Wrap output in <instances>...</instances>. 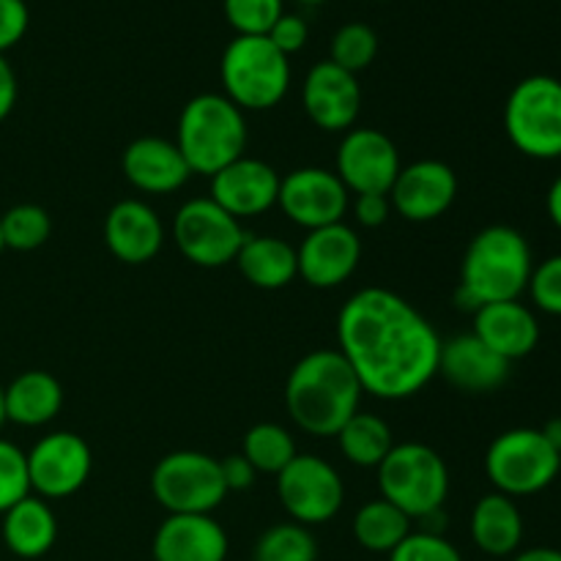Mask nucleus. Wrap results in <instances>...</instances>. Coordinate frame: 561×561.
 I'll list each match as a JSON object with an SVG mask.
<instances>
[{
	"mask_svg": "<svg viewBox=\"0 0 561 561\" xmlns=\"http://www.w3.org/2000/svg\"><path fill=\"white\" fill-rule=\"evenodd\" d=\"M337 351L367 394L405 400L438 376L442 337L411 301L373 285L356 290L340 310Z\"/></svg>",
	"mask_w": 561,
	"mask_h": 561,
	"instance_id": "obj_1",
	"label": "nucleus"
},
{
	"mask_svg": "<svg viewBox=\"0 0 561 561\" xmlns=\"http://www.w3.org/2000/svg\"><path fill=\"white\" fill-rule=\"evenodd\" d=\"M359 378L337 348L310 351L290 370L285 383V405L296 425L310 436H337L359 411Z\"/></svg>",
	"mask_w": 561,
	"mask_h": 561,
	"instance_id": "obj_2",
	"label": "nucleus"
},
{
	"mask_svg": "<svg viewBox=\"0 0 561 561\" xmlns=\"http://www.w3.org/2000/svg\"><path fill=\"white\" fill-rule=\"evenodd\" d=\"M531 247L510 225H491L471 239L460 266L455 305L474 316L482 305L515 301L529 288Z\"/></svg>",
	"mask_w": 561,
	"mask_h": 561,
	"instance_id": "obj_3",
	"label": "nucleus"
},
{
	"mask_svg": "<svg viewBox=\"0 0 561 561\" xmlns=\"http://www.w3.org/2000/svg\"><path fill=\"white\" fill-rule=\"evenodd\" d=\"M175 146L192 173L211 179L219 170L244 157V113L225 93H201L181 110Z\"/></svg>",
	"mask_w": 561,
	"mask_h": 561,
	"instance_id": "obj_4",
	"label": "nucleus"
},
{
	"mask_svg": "<svg viewBox=\"0 0 561 561\" xmlns=\"http://www.w3.org/2000/svg\"><path fill=\"white\" fill-rule=\"evenodd\" d=\"M225 96L244 110H272L290 88L288 55L279 53L266 36H236L225 47L222 64Z\"/></svg>",
	"mask_w": 561,
	"mask_h": 561,
	"instance_id": "obj_5",
	"label": "nucleus"
},
{
	"mask_svg": "<svg viewBox=\"0 0 561 561\" xmlns=\"http://www.w3.org/2000/svg\"><path fill=\"white\" fill-rule=\"evenodd\" d=\"M381 499L403 510L411 520L444 510L449 493V469L442 455L420 442L394 444L378 466Z\"/></svg>",
	"mask_w": 561,
	"mask_h": 561,
	"instance_id": "obj_6",
	"label": "nucleus"
},
{
	"mask_svg": "<svg viewBox=\"0 0 561 561\" xmlns=\"http://www.w3.org/2000/svg\"><path fill=\"white\" fill-rule=\"evenodd\" d=\"M504 129L524 157H561V80L531 75L513 88L504 104Z\"/></svg>",
	"mask_w": 561,
	"mask_h": 561,
	"instance_id": "obj_7",
	"label": "nucleus"
},
{
	"mask_svg": "<svg viewBox=\"0 0 561 561\" xmlns=\"http://www.w3.org/2000/svg\"><path fill=\"white\" fill-rule=\"evenodd\" d=\"M561 471V455L548 444L542 431L515 427L496 436L485 455V474L496 493L510 499L535 496L553 485Z\"/></svg>",
	"mask_w": 561,
	"mask_h": 561,
	"instance_id": "obj_8",
	"label": "nucleus"
},
{
	"mask_svg": "<svg viewBox=\"0 0 561 561\" xmlns=\"http://www.w3.org/2000/svg\"><path fill=\"white\" fill-rule=\"evenodd\" d=\"M151 493L170 515H211L228 496V485L219 460L181 449L153 466Z\"/></svg>",
	"mask_w": 561,
	"mask_h": 561,
	"instance_id": "obj_9",
	"label": "nucleus"
},
{
	"mask_svg": "<svg viewBox=\"0 0 561 561\" xmlns=\"http://www.w3.org/2000/svg\"><path fill=\"white\" fill-rule=\"evenodd\" d=\"M173 239L181 255L203 268H219L236 261L247 233L211 197H192L173 219Z\"/></svg>",
	"mask_w": 561,
	"mask_h": 561,
	"instance_id": "obj_10",
	"label": "nucleus"
},
{
	"mask_svg": "<svg viewBox=\"0 0 561 561\" xmlns=\"http://www.w3.org/2000/svg\"><path fill=\"white\" fill-rule=\"evenodd\" d=\"M277 496L294 524H327L345 502L343 477L318 455H296L277 474Z\"/></svg>",
	"mask_w": 561,
	"mask_h": 561,
	"instance_id": "obj_11",
	"label": "nucleus"
},
{
	"mask_svg": "<svg viewBox=\"0 0 561 561\" xmlns=\"http://www.w3.org/2000/svg\"><path fill=\"white\" fill-rule=\"evenodd\" d=\"M25 458L31 493H36L44 502L75 496L88 482L93 466L91 447L71 431H58L38 438Z\"/></svg>",
	"mask_w": 561,
	"mask_h": 561,
	"instance_id": "obj_12",
	"label": "nucleus"
},
{
	"mask_svg": "<svg viewBox=\"0 0 561 561\" xmlns=\"http://www.w3.org/2000/svg\"><path fill=\"white\" fill-rule=\"evenodd\" d=\"M348 195L351 192L334 170L299 168L279 179L277 206L299 228L318 230L343 222L348 211Z\"/></svg>",
	"mask_w": 561,
	"mask_h": 561,
	"instance_id": "obj_13",
	"label": "nucleus"
},
{
	"mask_svg": "<svg viewBox=\"0 0 561 561\" xmlns=\"http://www.w3.org/2000/svg\"><path fill=\"white\" fill-rule=\"evenodd\" d=\"M400 168L403 164H400L398 146L383 131L367 126L345 131L334 162V173L354 195H370V192L389 195Z\"/></svg>",
	"mask_w": 561,
	"mask_h": 561,
	"instance_id": "obj_14",
	"label": "nucleus"
},
{
	"mask_svg": "<svg viewBox=\"0 0 561 561\" xmlns=\"http://www.w3.org/2000/svg\"><path fill=\"white\" fill-rule=\"evenodd\" d=\"M458 197V175L447 162L438 159H420L414 164L400 168L389 203L405 222H433L453 208Z\"/></svg>",
	"mask_w": 561,
	"mask_h": 561,
	"instance_id": "obj_15",
	"label": "nucleus"
},
{
	"mask_svg": "<svg viewBox=\"0 0 561 561\" xmlns=\"http://www.w3.org/2000/svg\"><path fill=\"white\" fill-rule=\"evenodd\" d=\"M362 261V239L345 222L327 225V228L307 230L305 241L296 250L299 277L310 288H337Z\"/></svg>",
	"mask_w": 561,
	"mask_h": 561,
	"instance_id": "obj_16",
	"label": "nucleus"
},
{
	"mask_svg": "<svg viewBox=\"0 0 561 561\" xmlns=\"http://www.w3.org/2000/svg\"><path fill=\"white\" fill-rule=\"evenodd\" d=\"M301 102L318 129L345 131L359 118V80L332 60H321L307 71L305 85H301Z\"/></svg>",
	"mask_w": 561,
	"mask_h": 561,
	"instance_id": "obj_17",
	"label": "nucleus"
},
{
	"mask_svg": "<svg viewBox=\"0 0 561 561\" xmlns=\"http://www.w3.org/2000/svg\"><path fill=\"white\" fill-rule=\"evenodd\" d=\"M279 173L261 159L241 157L211 175V201L230 217H257L277 206Z\"/></svg>",
	"mask_w": 561,
	"mask_h": 561,
	"instance_id": "obj_18",
	"label": "nucleus"
},
{
	"mask_svg": "<svg viewBox=\"0 0 561 561\" xmlns=\"http://www.w3.org/2000/svg\"><path fill=\"white\" fill-rule=\"evenodd\" d=\"M438 376L466 394H491L510 378V362L493 354L474 332L442 343Z\"/></svg>",
	"mask_w": 561,
	"mask_h": 561,
	"instance_id": "obj_19",
	"label": "nucleus"
},
{
	"mask_svg": "<svg viewBox=\"0 0 561 561\" xmlns=\"http://www.w3.org/2000/svg\"><path fill=\"white\" fill-rule=\"evenodd\" d=\"M104 241L118 261L140 266L153 261L162 250L164 225L148 203L121 201L104 219Z\"/></svg>",
	"mask_w": 561,
	"mask_h": 561,
	"instance_id": "obj_20",
	"label": "nucleus"
},
{
	"mask_svg": "<svg viewBox=\"0 0 561 561\" xmlns=\"http://www.w3.org/2000/svg\"><path fill=\"white\" fill-rule=\"evenodd\" d=\"M124 175L146 195H168L190 181L192 170L179 146L164 137H137L124 151Z\"/></svg>",
	"mask_w": 561,
	"mask_h": 561,
	"instance_id": "obj_21",
	"label": "nucleus"
},
{
	"mask_svg": "<svg viewBox=\"0 0 561 561\" xmlns=\"http://www.w3.org/2000/svg\"><path fill=\"white\" fill-rule=\"evenodd\" d=\"M228 535L211 515H168L153 535V561H225Z\"/></svg>",
	"mask_w": 561,
	"mask_h": 561,
	"instance_id": "obj_22",
	"label": "nucleus"
},
{
	"mask_svg": "<svg viewBox=\"0 0 561 561\" xmlns=\"http://www.w3.org/2000/svg\"><path fill=\"white\" fill-rule=\"evenodd\" d=\"M474 334L502 359L513 365L515 359H524L540 343V323L535 312L526 305L515 301H493L482 305L474 312Z\"/></svg>",
	"mask_w": 561,
	"mask_h": 561,
	"instance_id": "obj_23",
	"label": "nucleus"
},
{
	"mask_svg": "<svg viewBox=\"0 0 561 561\" xmlns=\"http://www.w3.org/2000/svg\"><path fill=\"white\" fill-rule=\"evenodd\" d=\"M5 422L22 427H42L64 409V387L53 373L27 370L3 389Z\"/></svg>",
	"mask_w": 561,
	"mask_h": 561,
	"instance_id": "obj_24",
	"label": "nucleus"
},
{
	"mask_svg": "<svg viewBox=\"0 0 561 561\" xmlns=\"http://www.w3.org/2000/svg\"><path fill=\"white\" fill-rule=\"evenodd\" d=\"M241 277L261 290H279L299 277L296 250L277 236L247 233L239 255H236Z\"/></svg>",
	"mask_w": 561,
	"mask_h": 561,
	"instance_id": "obj_25",
	"label": "nucleus"
},
{
	"mask_svg": "<svg viewBox=\"0 0 561 561\" xmlns=\"http://www.w3.org/2000/svg\"><path fill=\"white\" fill-rule=\"evenodd\" d=\"M471 540L488 557H510L524 540V515L515 499L488 493L471 513Z\"/></svg>",
	"mask_w": 561,
	"mask_h": 561,
	"instance_id": "obj_26",
	"label": "nucleus"
},
{
	"mask_svg": "<svg viewBox=\"0 0 561 561\" xmlns=\"http://www.w3.org/2000/svg\"><path fill=\"white\" fill-rule=\"evenodd\" d=\"M55 540H58V520L44 499L25 496L3 513V542L14 557H44Z\"/></svg>",
	"mask_w": 561,
	"mask_h": 561,
	"instance_id": "obj_27",
	"label": "nucleus"
},
{
	"mask_svg": "<svg viewBox=\"0 0 561 561\" xmlns=\"http://www.w3.org/2000/svg\"><path fill=\"white\" fill-rule=\"evenodd\" d=\"M334 438L340 444V453L359 469H378L394 447L389 422L378 414H365V411H356Z\"/></svg>",
	"mask_w": 561,
	"mask_h": 561,
	"instance_id": "obj_28",
	"label": "nucleus"
},
{
	"mask_svg": "<svg viewBox=\"0 0 561 561\" xmlns=\"http://www.w3.org/2000/svg\"><path fill=\"white\" fill-rule=\"evenodd\" d=\"M411 524L414 520L403 510L389 504L387 499H376L354 515V537L365 551L392 553L411 535Z\"/></svg>",
	"mask_w": 561,
	"mask_h": 561,
	"instance_id": "obj_29",
	"label": "nucleus"
},
{
	"mask_svg": "<svg viewBox=\"0 0 561 561\" xmlns=\"http://www.w3.org/2000/svg\"><path fill=\"white\" fill-rule=\"evenodd\" d=\"M241 455L250 460L255 471L277 477L299 453H296L294 436L285 427L274 425V422H261L247 431Z\"/></svg>",
	"mask_w": 561,
	"mask_h": 561,
	"instance_id": "obj_30",
	"label": "nucleus"
},
{
	"mask_svg": "<svg viewBox=\"0 0 561 561\" xmlns=\"http://www.w3.org/2000/svg\"><path fill=\"white\" fill-rule=\"evenodd\" d=\"M255 561H318V542L301 524H277L255 542Z\"/></svg>",
	"mask_w": 561,
	"mask_h": 561,
	"instance_id": "obj_31",
	"label": "nucleus"
},
{
	"mask_svg": "<svg viewBox=\"0 0 561 561\" xmlns=\"http://www.w3.org/2000/svg\"><path fill=\"white\" fill-rule=\"evenodd\" d=\"M0 233H3L5 250L31 252L38 250L53 233L49 214L33 203H20L0 217Z\"/></svg>",
	"mask_w": 561,
	"mask_h": 561,
	"instance_id": "obj_32",
	"label": "nucleus"
},
{
	"mask_svg": "<svg viewBox=\"0 0 561 561\" xmlns=\"http://www.w3.org/2000/svg\"><path fill=\"white\" fill-rule=\"evenodd\" d=\"M378 55V36L370 25L365 22H348V25L340 27L332 38V64H337L340 69L351 71V75H359L362 69L376 60Z\"/></svg>",
	"mask_w": 561,
	"mask_h": 561,
	"instance_id": "obj_33",
	"label": "nucleus"
},
{
	"mask_svg": "<svg viewBox=\"0 0 561 561\" xmlns=\"http://www.w3.org/2000/svg\"><path fill=\"white\" fill-rule=\"evenodd\" d=\"M225 20L239 36H268L285 14L283 0H225Z\"/></svg>",
	"mask_w": 561,
	"mask_h": 561,
	"instance_id": "obj_34",
	"label": "nucleus"
},
{
	"mask_svg": "<svg viewBox=\"0 0 561 561\" xmlns=\"http://www.w3.org/2000/svg\"><path fill=\"white\" fill-rule=\"evenodd\" d=\"M25 496H31L25 453L16 444L0 438V515Z\"/></svg>",
	"mask_w": 561,
	"mask_h": 561,
	"instance_id": "obj_35",
	"label": "nucleus"
},
{
	"mask_svg": "<svg viewBox=\"0 0 561 561\" xmlns=\"http://www.w3.org/2000/svg\"><path fill=\"white\" fill-rule=\"evenodd\" d=\"M389 561H463L458 548L444 535H427V531H411L392 553Z\"/></svg>",
	"mask_w": 561,
	"mask_h": 561,
	"instance_id": "obj_36",
	"label": "nucleus"
},
{
	"mask_svg": "<svg viewBox=\"0 0 561 561\" xmlns=\"http://www.w3.org/2000/svg\"><path fill=\"white\" fill-rule=\"evenodd\" d=\"M531 301L537 310L548 312V316H561V255H551L531 268L529 288Z\"/></svg>",
	"mask_w": 561,
	"mask_h": 561,
	"instance_id": "obj_37",
	"label": "nucleus"
},
{
	"mask_svg": "<svg viewBox=\"0 0 561 561\" xmlns=\"http://www.w3.org/2000/svg\"><path fill=\"white\" fill-rule=\"evenodd\" d=\"M27 22H31V14H27L25 0H0V55L22 42Z\"/></svg>",
	"mask_w": 561,
	"mask_h": 561,
	"instance_id": "obj_38",
	"label": "nucleus"
},
{
	"mask_svg": "<svg viewBox=\"0 0 561 561\" xmlns=\"http://www.w3.org/2000/svg\"><path fill=\"white\" fill-rule=\"evenodd\" d=\"M307 36H310V31H307V22L301 20L299 14H283L274 22V27L268 31L266 38L279 49V53L290 58V55L299 53V49L305 47Z\"/></svg>",
	"mask_w": 561,
	"mask_h": 561,
	"instance_id": "obj_39",
	"label": "nucleus"
},
{
	"mask_svg": "<svg viewBox=\"0 0 561 561\" xmlns=\"http://www.w3.org/2000/svg\"><path fill=\"white\" fill-rule=\"evenodd\" d=\"M389 211H392L389 195H381V192L356 195L354 214H356V222H359L362 228H381V225L389 219Z\"/></svg>",
	"mask_w": 561,
	"mask_h": 561,
	"instance_id": "obj_40",
	"label": "nucleus"
},
{
	"mask_svg": "<svg viewBox=\"0 0 561 561\" xmlns=\"http://www.w3.org/2000/svg\"><path fill=\"white\" fill-rule=\"evenodd\" d=\"M219 466H222V477H225V485H228V493L247 491V488H252V482H255L257 471L252 469V463L244 458V455H228L225 460H219Z\"/></svg>",
	"mask_w": 561,
	"mask_h": 561,
	"instance_id": "obj_41",
	"label": "nucleus"
},
{
	"mask_svg": "<svg viewBox=\"0 0 561 561\" xmlns=\"http://www.w3.org/2000/svg\"><path fill=\"white\" fill-rule=\"evenodd\" d=\"M16 104V77L11 69L9 60L0 55V121H5L11 115Z\"/></svg>",
	"mask_w": 561,
	"mask_h": 561,
	"instance_id": "obj_42",
	"label": "nucleus"
},
{
	"mask_svg": "<svg viewBox=\"0 0 561 561\" xmlns=\"http://www.w3.org/2000/svg\"><path fill=\"white\" fill-rule=\"evenodd\" d=\"M546 206H548V217H551V222L561 230V175L553 181L551 190H548Z\"/></svg>",
	"mask_w": 561,
	"mask_h": 561,
	"instance_id": "obj_43",
	"label": "nucleus"
},
{
	"mask_svg": "<svg viewBox=\"0 0 561 561\" xmlns=\"http://www.w3.org/2000/svg\"><path fill=\"white\" fill-rule=\"evenodd\" d=\"M513 561H561V551H557V548H529Z\"/></svg>",
	"mask_w": 561,
	"mask_h": 561,
	"instance_id": "obj_44",
	"label": "nucleus"
},
{
	"mask_svg": "<svg viewBox=\"0 0 561 561\" xmlns=\"http://www.w3.org/2000/svg\"><path fill=\"white\" fill-rule=\"evenodd\" d=\"M542 436H546L548 444L561 455V416H557V420H551L542 427Z\"/></svg>",
	"mask_w": 561,
	"mask_h": 561,
	"instance_id": "obj_45",
	"label": "nucleus"
},
{
	"mask_svg": "<svg viewBox=\"0 0 561 561\" xmlns=\"http://www.w3.org/2000/svg\"><path fill=\"white\" fill-rule=\"evenodd\" d=\"M5 422V405H3V387H0V427Z\"/></svg>",
	"mask_w": 561,
	"mask_h": 561,
	"instance_id": "obj_46",
	"label": "nucleus"
},
{
	"mask_svg": "<svg viewBox=\"0 0 561 561\" xmlns=\"http://www.w3.org/2000/svg\"><path fill=\"white\" fill-rule=\"evenodd\" d=\"M299 3H305V5H318V3H327V0H299Z\"/></svg>",
	"mask_w": 561,
	"mask_h": 561,
	"instance_id": "obj_47",
	"label": "nucleus"
},
{
	"mask_svg": "<svg viewBox=\"0 0 561 561\" xmlns=\"http://www.w3.org/2000/svg\"><path fill=\"white\" fill-rule=\"evenodd\" d=\"M3 250H5V244H3V233H0V255H3Z\"/></svg>",
	"mask_w": 561,
	"mask_h": 561,
	"instance_id": "obj_48",
	"label": "nucleus"
}]
</instances>
